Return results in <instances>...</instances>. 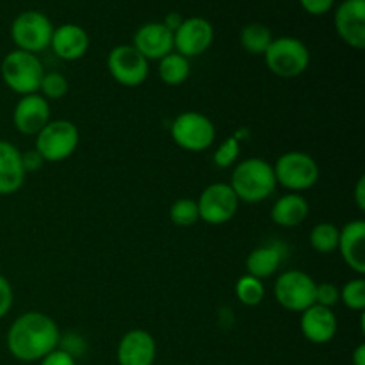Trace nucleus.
Here are the masks:
<instances>
[{
  "label": "nucleus",
  "instance_id": "72a5a7b5",
  "mask_svg": "<svg viewBox=\"0 0 365 365\" xmlns=\"http://www.w3.org/2000/svg\"><path fill=\"white\" fill-rule=\"evenodd\" d=\"M13 302H14L13 287H11L9 280L0 274V319L9 314V310L13 309Z\"/></svg>",
  "mask_w": 365,
  "mask_h": 365
},
{
  "label": "nucleus",
  "instance_id": "2eb2a0df",
  "mask_svg": "<svg viewBox=\"0 0 365 365\" xmlns=\"http://www.w3.org/2000/svg\"><path fill=\"white\" fill-rule=\"evenodd\" d=\"M132 46L145 57L146 61H160L173 50V32L163 21H148L143 24L132 38Z\"/></svg>",
  "mask_w": 365,
  "mask_h": 365
},
{
  "label": "nucleus",
  "instance_id": "6ab92c4d",
  "mask_svg": "<svg viewBox=\"0 0 365 365\" xmlns=\"http://www.w3.org/2000/svg\"><path fill=\"white\" fill-rule=\"evenodd\" d=\"M50 48L53 50L59 59L63 61H78L88 53L89 36L84 27L77 24H63L53 27Z\"/></svg>",
  "mask_w": 365,
  "mask_h": 365
},
{
  "label": "nucleus",
  "instance_id": "f8f14e48",
  "mask_svg": "<svg viewBox=\"0 0 365 365\" xmlns=\"http://www.w3.org/2000/svg\"><path fill=\"white\" fill-rule=\"evenodd\" d=\"M212 43L214 27L203 16L184 18L180 27L173 32V50L187 59L205 53Z\"/></svg>",
  "mask_w": 365,
  "mask_h": 365
},
{
  "label": "nucleus",
  "instance_id": "7c9ffc66",
  "mask_svg": "<svg viewBox=\"0 0 365 365\" xmlns=\"http://www.w3.org/2000/svg\"><path fill=\"white\" fill-rule=\"evenodd\" d=\"M57 348L63 349V351H66L68 355L73 356V359L77 360L88 353V342H86V339L82 337L81 334L68 331V334L61 335L59 346H57Z\"/></svg>",
  "mask_w": 365,
  "mask_h": 365
},
{
  "label": "nucleus",
  "instance_id": "dca6fc26",
  "mask_svg": "<svg viewBox=\"0 0 365 365\" xmlns=\"http://www.w3.org/2000/svg\"><path fill=\"white\" fill-rule=\"evenodd\" d=\"M157 359V342L150 331L130 330L120 339L116 360L120 365H153Z\"/></svg>",
  "mask_w": 365,
  "mask_h": 365
},
{
  "label": "nucleus",
  "instance_id": "c85d7f7f",
  "mask_svg": "<svg viewBox=\"0 0 365 365\" xmlns=\"http://www.w3.org/2000/svg\"><path fill=\"white\" fill-rule=\"evenodd\" d=\"M239 155H241V141H239L237 135H230L216 148L212 163L220 170H227V168H234L237 164Z\"/></svg>",
  "mask_w": 365,
  "mask_h": 365
},
{
  "label": "nucleus",
  "instance_id": "423d86ee",
  "mask_svg": "<svg viewBox=\"0 0 365 365\" xmlns=\"http://www.w3.org/2000/svg\"><path fill=\"white\" fill-rule=\"evenodd\" d=\"M81 132L73 121L50 120L36 135L34 150L45 163H63L78 148Z\"/></svg>",
  "mask_w": 365,
  "mask_h": 365
},
{
  "label": "nucleus",
  "instance_id": "aec40b11",
  "mask_svg": "<svg viewBox=\"0 0 365 365\" xmlns=\"http://www.w3.org/2000/svg\"><path fill=\"white\" fill-rule=\"evenodd\" d=\"M27 173L21 163V152L9 141L0 139V196L14 195L25 184Z\"/></svg>",
  "mask_w": 365,
  "mask_h": 365
},
{
  "label": "nucleus",
  "instance_id": "5701e85b",
  "mask_svg": "<svg viewBox=\"0 0 365 365\" xmlns=\"http://www.w3.org/2000/svg\"><path fill=\"white\" fill-rule=\"evenodd\" d=\"M159 66H157V73L163 84L166 86H180L191 75V63H189L187 57L180 56L177 52L168 53L166 57H163L160 61H157Z\"/></svg>",
  "mask_w": 365,
  "mask_h": 365
},
{
  "label": "nucleus",
  "instance_id": "bb28decb",
  "mask_svg": "<svg viewBox=\"0 0 365 365\" xmlns=\"http://www.w3.org/2000/svg\"><path fill=\"white\" fill-rule=\"evenodd\" d=\"M170 220L175 227L189 228L200 221L198 205L191 198H178L170 209Z\"/></svg>",
  "mask_w": 365,
  "mask_h": 365
},
{
  "label": "nucleus",
  "instance_id": "473e14b6",
  "mask_svg": "<svg viewBox=\"0 0 365 365\" xmlns=\"http://www.w3.org/2000/svg\"><path fill=\"white\" fill-rule=\"evenodd\" d=\"M302 9L309 13L310 16H323L334 11L337 0H298Z\"/></svg>",
  "mask_w": 365,
  "mask_h": 365
},
{
  "label": "nucleus",
  "instance_id": "4be33fe9",
  "mask_svg": "<svg viewBox=\"0 0 365 365\" xmlns=\"http://www.w3.org/2000/svg\"><path fill=\"white\" fill-rule=\"evenodd\" d=\"M285 259V246L278 245V242H271V245L259 246L253 250L246 259V274L264 280V278L273 277L282 266Z\"/></svg>",
  "mask_w": 365,
  "mask_h": 365
},
{
  "label": "nucleus",
  "instance_id": "393cba45",
  "mask_svg": "<svg viewBox=\"0 0 365 365\" xmlns=\"http://www.w3.org/2000/svg\"><path fill=\"white\" fill-rule=\"evenodd\" d=\"M339 235H341V228L337 225L330 223V221H323V223H317L316 227L310 230L309 241L310 246L316 250L317 253H331L337 250L339 246Z\"/></svg>",
  "mask_w": 365,
  "mask_h": 365
},
{
  "label": "nucleus",
  "instance_id": "0eeeda50",
  "mask_svg": "<svg viewBox=\"0 0 365 365\" xmlns=\"http://www.w3.org/2000/svg\"><path fill=\"white\" fill-rule=\"evenodd\" d=\"M170 134L175 145L182 150L200 153L214 145L217 132L209 116L198 110H185L175 118Z\"/></svg>",
  "mask_w": 365,
  "mask_h": 365
},
{
  "label": "nucleus",
  "instance_id": "4c0bfd02",
  "mask_svg": "<svg viewBox=\"0 0 365 365\" xmlns=\"http://www.w3.org/2000/svg\"><path fill=\"white\" fill-rule=\"evenodd\" d=\"M182 21H184V16H182L180 13H168L166 18L163 20V24L166 25L171 32H175L178 27H180Z\"/></svg>",
  "mask_w": 365,
  "mask_h": 365
},
{
  "label": "nucleus",
  "instance_id": "f257e3e1",
  "mask_svg": "<svg viewBox=\"0 0 365 365\" xmlns=\"http://www.w3.org/2000/svg\"><path fill=\"white\" fill-rule=\"evenodd\" d=\"M61 331L56 321L43 312H25L11 323L6 344L20 362H39L59 346Z\"/></svg>",
  "mask_w": 365,
  "mask_h": 365
},
{
  "label": "nucleus",
  "instance_id": "a878e982",
  "mask_svg": "<svg viewBox=\"0 0 365 365\" xmlns=\"http://www.w3.org/2000/svg\"><path fill=\"white\" fill-rule=\"evenodd\" d=\"M235 296L242 305L257 307L266 298V285L252 274H242L235 284Z\"/></svg>",
  "mask_w": 365,
  "mask_h": 365
},
{
  "label": "nucleus",
  "instance_id": "58836bf2",
  "mask_svg": "<svg viewBox=\"0 0 365 365\" xmlns=\"http://www.w3.org/2000/svg\"><path fill=\"white\" fill-rule=\"evenodd\" d=\"M353 365H365V344H359L351 355Z\"/></svg>",
  "mask_w": 365,
  "mask_h": 365
},
{
  "label": "nucleus",
  "instance_id": "4468645a",
  "mask_svg": "<svg viewBox=\"0 0 365 365\" xmlns=\"http://www.w3.org/2000/svg\"><path fill=\"white\" fill-rule=\"evenodd\" d=\"M50 120V102L39 93L21 96L14 106L13 125L20 134L38 135Z\"/></svg>",
  "mask_w": 365,
  "mask_h": 365
},
{
  "label": "nucleus",
  "instance_id": "f704fd0d",
  "mask_svg": "<svg viewBox=\"0 0 365 365\" xmlns=\"http://www.w3.org/2000/svg\"><path fill=\"white\" fill-rule=\"evenodd\" d=\"M39 365H77V360L68 355L66 351H63V349L56 348L39 360Z\"/></svg>",
  "mask_w": 365,
  "mask_h": 365
},
{
  "label": "nucleus",
  "instance_id": "f3484780",
  "mask_svg": "<svg viewBox=\"0 0 365 365\" xmlns=\"http://www.w3.org/2000/svg\"><path fill=\"white\" fill-rule=\"evenodd\" d=\"M299 328L307 341L321 346L334 341V337L337 335L339 321L334 309H327V307L314 303L312 307L302 312Z\"/></svg>",
  "mask_w": 365,
  "mask_h": 365
},
{
  "label": "nucleus",
  "instance_id": "cd10ccee",
  "mask_svg": "<svg viewBox=\"0 0 365 365\" xmlns=\"http://www.w3.org/2000/svg\"><path fill=\"white\" fill-rule=\"evenodd\" d=\"M68 89H70V84H68V78L63 73H59V71H45L38 93L50 102V100L64 98Z\"/></svg>",
  "mask_w": 365,
  "mask_h": 365
},
{
  "label": "nucleus",
  "instance_id": "39448f33",
  "mask_svg": "<svg viewBox=\"0 0 365 365\" xmlns=\"http://www.w3.org/2000/svg\"><path fill=\"white\" fill-rule=\"evenodd\" d=\"M277 184L291 192L309 191L319 180V166L310 153L291 150L282 153L273 164Z\"/></svg>",
  "mask_w": 365,
  "mask_h": 365
},
{
  "label": "nucleus",
  "instance_id": "7ed1b4c3",
  "mask_svg": "<svg viewBox=\"0 0 365 365\" xmlns=\"http://www.w3.org/2000/svg\"><path fill=\"white\" fill-rule=\"evenodd\" d=\"M0 75L7 88L16 95L25 96L39 91L45 68L36 53L24 50H11L0 64Z\"/></svg>",
  "mask_w": 365,
  "mask_h": 365
},
{
  "label": "nucleus",
  "instance_id": "c9c22d12",
  "mask_svg": "<svg viewBox=\"0 0 365 365\" xmlns=\"http://www.w3.org/2000/svg\"><path fill=\"white\" fill-rule=\"evenodd\" d=\"M21 163H24L25 173H32V171L41 170L45 160H43V157L32 148V150H27V152H21Z\"/></svg>",
  "mask_w": 365,
  "mask_h": 365
},
{
  "label": "nucleus",
  "instance_id": "b1692460",
  "mask_svg": "<svg viewBox=\"0 0 365 365\" xmlns=\"http://www.w3.org/2000/svg\"><path fill=\"white\" fill-rule=\"evenodd\" d=\"M273 32L267 25L259 24V21H252V24H246L241 29V34H239V41L241 46L248 53L253 56H264L266 50L269 48L271 41H273Z\"/></svg>",
  "mask_w": 365,
  "mask_h": 365
},
{
  "label": "nucleus",
  "instance_id": "f03ea898",
  "mask_svg": "<svg viewBox=\"0 0 365 365\" xmlns=\"http://www.w3.org/2000/svg\"><path fill=\"white\" fill-rule=\"evenodd\" d=\"M230 187L234 189L239 202H266L278 187L273 164L260 157L241 160L235 164L234 171H232Z\"/></svg>",
  "mask_w": 365,
  "mask_h": 365
},
{
  "label": "nucleus",
  "instance_id": "1a4fd4ad",
  "mask_svg": "<svg viewBox=\"0 0 365 365\" xmlns=\"http://www.w3.org/2000/svg\"><path fill=\"white\" fill-rule=\"evenodd\" d=\"M316 285L317 282L305 271L289 269L277 278L273 294L285 310L302 314L316 303Z\"/></svg>",
  "mask_w": 365,
  "mask_h": 365
},
{
  "label": "nucleus",
  "instance_id": "9b49d317",
  "mask_svg": "<svg viewBox=\"0 0 365 365\" xmlns=\"http://www.w3.org/2000/svg\"><path fill=\"white\" fill-rule=\"evenodd\" d=\"M110 77L123 88H139L150 73V63L132 45H118L107 56Z\"/></svg>",
  "mask_w": 365,
  "mask_h": 365
},
{
  "label": "nucleus",
  "instance_id": "e433bc0d",
  "mask_svg": "<svg viewBox=\"0 0 365 365\" xmlns=\"http://www.w3.org/2000/svg\"><path fill=\"white\" fill-rule=\"evenodd\" d=\"M355 205L359 210H365V177H360L355 185Z\"/></svg>",
  "mask_w": 365,
  "mask_h": 365
},
{
  "label": "nucleus",
  "instance_id": "6e6552de",
  "mask_svg": "<svg viewBox=\"0 0 365 365\" xmlns=\"http://www.w3.org/2000/svg\"><path fill=\"white\" fill-rule=\"evenodd\" d=\"M11 39L14 46L24 52L38 56L50 46L53 34V24L45 13L36 9L21 11L11 24Z\"/></svg>",
  "mask_w": 365,
  "mask_h": 365
},
{
  "label": "nucleus",
  "instance_id": "ddd939ff",
  "mask_svg": "<svg viewBox=\"0 0 365 365\" xmlns=\"http://www.w3.org/2000/svg\"><path fill=\"white\" fill-rule=\"evenodd\" d=\"M339 38L355 50L365 48V0H342L334 7Z\"/></svg>",
  "mask_w": 365,
  "mask_h": 365
},
{
  "label": "nucleus",
  "instance_id": "412c9836",
  "mask_svg": "<svg viewBox=\"0 0 365 365\" xmlns=\"http://www.w3.org/2000/svg\"><path fill=\"white\" fill-rule=\"evenodd\" d=\"M310 205L299 192H287L280 196L271 207V220L274 225L284 228L299 227L309 217Z\"/></svg>",
  "mask_w": 365,
  "mask_h": 365
},
{
  "label": "nucleus",
  "instance_id": "20e7f679",
  "mask_svg": "<svg viewBox=\"0 0 365 365\" xmlns=\"http://www.w3.org/2000/svg\"><path fill=\"white\" fill-rule=\"evenodd\" d=\"M264 59L273 75L280 78H294L309 70L310 50L294 36H280L273 38Z\"/></svg>",
  "mask_w": 365,
  "mask_h": 365
},
{
  "label": "nucleus",
  "instance_id": "a211bd4d",
  "mask_svg": "<svg viewBox=\"0 0 365 365\" xmlns=\"http://www.w3.org/2000/svg\"><path fill=\"white\" fill-rule=\"evenodd\" d=\"M337 250L342 260L359 277L365 274V221L353 220L341 228Z\"/></svg>",
  "mask_w": 365,
  "mask_h": 365
},
{
  "label": "nucleus",
  "instance_id": "9d476101",
  "mask_svg": "<svg viewBox=\"0 0 365 365\" xmlns=\"http://www.w3.org/2000/svg\"><path fill=\"white\" fill-rule=\"evenodd\" d=\"M239 198L235 196L230 184L214 182L207 185L196 200L200 220L209 225H225L234 220L239 210Z\"/></svg>",
  "mask_w": 365,
  "mask_h": 365
},
{
  "label": "nucleus",
  "instance_id": "c756f323",
  "mask_svg": "<svg viewBox=\"0 0 365 365\" xmlns=\"http://www.w3.org/2000/svg\"><path fill=\"white\" fill-rule=\"evenodd\" d=\"M341 302L344 303L346 309L355 310V312H364L365 309V280L362 277L353 278L346 282L341 289Z\"/></svg>",
  "mask_w": 365,
  "mask_h": 365
},
{
  "label": "nucleus",
  "instance_id": "2f4dec72",
  "mask_svg": "<svg viewBox=\"0 0 365 365\" xmlns=\"http://www.w3.org/2000/svg\"><path fill=\"white\" fill-rule=\"evenodd\" d=\"M341 302V289L331 282H323L316 285V305L334 309Z\"/></svg>",
  "mask_w": 365,
  "mask_h": 365
}]
</instances>
